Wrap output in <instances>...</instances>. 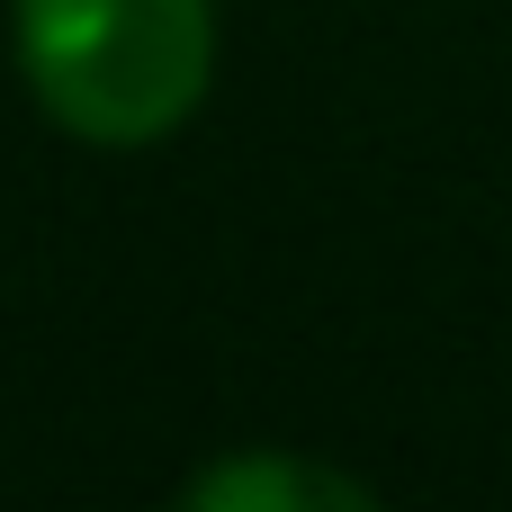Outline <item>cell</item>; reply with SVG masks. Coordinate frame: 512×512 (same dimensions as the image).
<instances>
[{"instance_id":"1","label":"cell","mask_w":512,"mask_h":512,"mask_svg":"<svg viewBox=\"0 0 512 512\" xmlns=\"http://www.w3.org/2000/svg\"><path fill=\"white\" fill-rule=\"evenodd\" d=\"M27 99L108 153L162 144L198 117L216 81V9L207 0H18L9 18Z\"/></svg>"},{"instance_id":"2","label":"cell","mask_w":512,"mask_h":512,"mask_svg":"<svg viewBox=\"0 0 512 512\" xmlns=\"http://www.w3.org/2000/svg\"><path fill=\"white\" fill-rule=\"evenodd\" d=\"M180 504L198 512H360L369 495L351 486V477H333V468H315V459H288V450H243V459H216L207 477H189V495Z\"/></svg>"}]
</instances>
